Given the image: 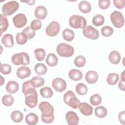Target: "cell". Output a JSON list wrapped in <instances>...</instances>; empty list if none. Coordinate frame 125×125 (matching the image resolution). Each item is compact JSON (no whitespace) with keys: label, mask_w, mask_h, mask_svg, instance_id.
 Masks as SVG:
<instances>
[{"label":"cell","mask_w":125,"mask_h":125,"mask_svg":"<svg viewBox=\"0 0 125 125\" xmlns=\"http://www.w3.org/2000/svg\"><path fill=\"white\" fill-rule=\"evenodd\" d=\"M63 101L65 104L74 109L79 107L80 100L76 97L74 93L71 90L68 91L63 95Z\"/></svg>","instance_id":"1"},{"label":"cell","mask_w":125,"mask_h":125,"mask_svg":"<svg viewBox=\"0 0 125 125\" xmlns=\"http://www.w3.org/2000/svg\"><path fill=\"white\" fill-rule=\"evenodd\" d=\"M69 25L74 28L84 29L86 26L87 22L85 19L81 16L72 15L69 20Z\"/></svg>","instance_id":"2"},{"label":"cell","mask_w":125,"mask_h":125,"mask_svg":"<svg viewBox=\"0 0 125 125\" xmlns=\"http://www.w3.org/2000/svg\"><path fill=\"white\" fill-rule=\"evenodd\" d=\"M57 52L60 56L69 58L71 57L74 53V48L68 44L61 43L57 47Z\"/></svg>","instance_id":"3"},{"label":"cell","mask_w":125,"mask_h":125,"mask_svg":"<svg viewBox=\"0 0 125 125\" xmlns=\"http://www.w3.org/2000/svg\"><path fill=\"white\" fill-rule=\"evenodd\" d=\"M12 62L16 65L22 64L23 65H28L30 62L29 56L25 52H21L14 54L11 58Z\"/></svg>","instance_id":"4"},{"label":"cell","mask_w":125,"mask_h":125,"mask_svg":"<svg viewBox=\"0 0 125 125\" xmlns=\"http://www.w3.org/2000/svg\"><path fill=\"white\" fill-rule=\"evenodd\" d=\"M19 7L18 2L13 0L4 3L2 7V12L5 16H10L14 13Z\"/></svg>","instance_id":"5"},{"label":"cell","mask_w":125,"mask_h":125,"mask_svg":"<svg viewBox=\"0 0 125 125\" xmlns=\"http://www.w3.org/2000/svg\"><path fill=\"white\" fill-rule=\"evenodd\" d=\"M110 18L113 25L116 28H121L124 25V18L122 13L120 12L113 11L111 14Z\"/></svg>","instance_id":"6"},{"label":"cell","mask_w":125,"mask_h":125,"mask_svg":"<svg viewBox=\"0 0 125 125\" xmlns=\"http://www.w3.org/2000/svg\"><path fill=\"white\" fill-rule=\"evenodd\" d=\"M83 33L85 37L91 40H96L99 37L98 31L91 25H87L83 29Z\"/></svg>","instance_id":"7"},{"label":"cell","mask_w":125,"mask_h":125,"mask_svg":"<svg viewBox=\"0 0 125 125\" xmlns=\"http://www.w3.org/2000/svg\"><path fill=\"white\" fill-rule=\"evenodd\" d=\"M60 30V24L56 21L51 22L46 27L45 32L46 34L50 37L56 36Z\"/></svg>","instance_id":"8"},{"label":"cell","mask_w":125,"mask_h":125,"mask_svg":"<svg viewBox=\"0 0 125 125\" xmlns=\"http://www.w3.org/2000/svg\"><path fill=\"white\" fill-rule=\"evenodd\" d=\"M53 88L57 92H62L66 88V83L64 80L61 78L54 79L52 82Z\"/></svg>","instance_id":"9"},{"label":"cell","mask_w":125,"mask_h":125,"mask_svg":"<svg viewBox=\"0 0 125 125\" xmlns=\"http://www.w3.org/2000/svg\"><path fill=\"white\" fill-rule=\"evenodd\" d=\"M13 22L16 27L21 28L26 24L27 20L24 14L19 13L13 17Z\"/></svg>","instance_id":"10"},{"label":"cell","mask_w":125,"mask_h":125,"mask_svg":"<svg viewBox=\"0 0 125 125\" xmlns=\"http://www.w3.org/2000/svg\"><path fill=\"white\" fill-rule=\"evenodd\" d=\"M25 103L30 108L35 107L38 103L37 92L25 95Z\"/></svg>","instance_id":"11"},{"label":"cell","mask_w":125,"mask_h":125,"mask_svg":"<svg viewBox=\"0 0 125 125\" xmlns=\"http://www.w3.org/2000/svg\"><path fill=\"white\" fill-rule=\"evenodd\" d=\"M65 118L69 125H77L79 122L78 116L75 112L72 111H69L66 113Z\"/></svg>","instance_id":"12"},{"label":"cell","mask_w":125,"mask_h":125,"mask_svg":"<svg viewBox=\"0 0 125 125\" xmlns=\"http://www.w3.org/2000/svg\"><path fill=\"white\" fill-rule=\"evenodd\" d=\"M22 92L24 96L34 93H36V87L33 85L31 80L26 81L22 83Z\"/></svg>","instance_id":"13"},{"label":"cell","mask_w":125,"mask_h":125,"mask_svg":"<svg viewBox=\"0 0 125 125\" xmlns=\"http://www.w3.org/2000/svg\"><path fill=\"white\" fill-rule=\"evenodd\" d=\"M81 113L85 116L91 115L93 113V107L87 103H81L79 106Z\"/></svg>","instance_id":"14"},{"label":"cell","mask_w":125,"mask_h":125,"mask_svg":"<svg viewBox=\"0 0 125 125\" xmlns=\"http://www.w3.org/2000/svg\"><path fill=\"white\" fill-rule=\"evenodd\" d=\"M16 74L18 78L23 79L28 77L30 75L31 70L27 66H21L17 69Z\"/></svg>","instance_id":"15"},{"label":"cell","mask_w":125,"mask_h":125,"mask_svg":"<svg viewBox=\"0 0 125 125\" xmlns=\"http://www.w3.org/2000/svg\"><path fill=\"white\" fill-rule=\"evenodd\" d=\"M47 15V11L46 8L42 5L37 6L35 10V17L39 20L44 19Z\"/></svg>","instance_id":"16"},{"label":"cell","mask_w":125,"mask_h":125,"mask_svg":"<svg viewBox=\"0 0 125 125\" xmlns=\"http://www.w3.org/2000/svg\"><path fill=\"white\" fill-rule=\"evenodd\" d=\"M2 44L7 48H11L14 45L13 36L10 34H6L1 38Z\"/></svg>","instance_id":"17"},{"label":"cell","mask_w":125,"mask_h":125,"mask_svg":"<svg viewBox=\"0 0 125 125\" xmlns=\"http://www.w3.org/2000/svg\"><path fill=\"white\" fill-rule=\"evenodd\" d=\"M85 79L88 83L93 84L98 81V74L94 70H90L86 73Z\"/></svg>","instance_id":"18"},{"label":"cell","mask_w":125,"mask_h":125,"mask_svg":"<svg viewBox=\"0 0 125 125\" xmlns=\"http://www.w3.org/2000/svg\"><path fill=\"white\" fill-rule=\"evenodd\" d=\"M39 108L42 113H54V109L52 105L47 102H42L40 103Z\"/></svg>","instance_id":"19"},{"label":"cell","mask_w":125,"mask_h":125,"mask_svg":"<svg viewBox=\"0 0 125 125\" xmlns=\"http://www.w3.org/2000/svg\"><path fill=\"white\" fill-rule=\"evenodd\" d=\"M19 88L18 83L14 81L8 82L6 85V91L9 94H14L17 92Z\"/></svg>","instance_id":"20"},{"label":"cell","mask_w":125,"mask_h":125,"mask_svg":"<svg viewBox=\"0 0 125 125\" xmlns=\"http://www.w3.org/2000/svg\"><path fill=\"white\" fill-rule=\"evenodd\" d=\"M68 76L71 80L74 81H78L82 79L83 73L79 70L73 69L69 71Z\"/></svg>","instance_id":"21"},{"label":"cell","mask_w":125,"mask_h":125,"mask_svg":"<svg viewBox=\"0 0 125 125\" xmlns=\"http://www.w3.org/2000/svg\"><path fill=\"white\" fill-rule=\"evenodd\" d=\"M108 59L111 63L116 64L119 63L121 60V56L118 51L113 50L109 53Z\"/></svg>","instance_id":"22"},{"label":"cell","mask_w":125,"mask_h":125,"mask_svg":"<svg viewBox=\"0 0 125 125\" xmlns=\"http://www.w3.org/2000/svg\"><path fill=\"white\" fill-rule=\"evenodd\" d=\"M9 26V22L8 20L3 14L0 15V35L1 36L3 32H5L8 28Z\"/></svg>","instance_id":"23"},{"label":"cell","mask_w":125,"mask_h":125,"mask_svg":"<svg viewBox=\"0 0 125 125\" xmlns=\"http://www.w3.org/2000/svg\"><path fill=\"white\" fill-rule=\"evenodd\" d=\"M79 9L83 13H88L90 12L91 6L90 3L87 1H81L78 6Z\"/></svg>","instance_id":"24"},{"label":"cell","mask_w":125,"mask_h":125,"mask_svg":"<svg viewBox=\"0 0 125 125\" xmlns=\"http://www.w3.org/2000/svg\"><path fill=\"white\" fill-rule=\"evenodd\" d=\"M25 120L28 125H34L38 123V117L35 113H30L26 116Z\"/></svg>","instance_id":"25"},{"label":"cell","mask_w":125,"mask_h":125,"mask_svg":"<svg viewBox=\"0 0 125 125\" xmlns=\"http://www.w3.org/2000/svg\"><path fill=\"white\" fill-rule=\"evenodd\" d=\"M46 63L50 66L56 65L58 62V59L54 53H49L46 59Z\"/></svg>","instance_id":"26"},{"label":"cell","mask_w":125,"mask_h":125,"mask_svg":"<svg viewBox=\"0 0 125 125\" xmlns=\"http://www.w3.org/2000/svg\"><path fill=\"white\" fill-rule=\"evenodd\" d=\"M94 113L95 115L98 118H103L107 115V110L104 106H99L95 108Z\"/></svg>","instance_id":"27"},{"label":"cell","mask_w":125,"mask_h":125,"mask_svg":"<svg viewBox=\"0 0 125 125\" xmlns=\"http://www.w3.org/2000/svg\"><path fill=\"white\" fill-rule=\"evenodd\" d=\"M119 79V76L118 74L115 73H109L106 78V82L109 85H115Z\"/></svg>","instance_id":"28"},{"label":"cell","mask_w":125,"mask_h":125,"mask_svg":"<svg viewBox=\"0 0 125 125\" xmlns=\"http://www.w3.org/2000/svg\"><path fill=\"white\" fill-rule=\"evenodd\" d=\"M34 70L35 72L38 75H42L47 72V68L44 64L42 63H38L35 65Z\"/></svg>","instance_id":"29"},{"label":"cell","mask_w":125,"mask_h":125,"mask_svg":"<svg viewBox=\"0 0 125 125\" xmlns=\"http://www.w3.org/2000/svg\"><path fill=\"white\" fill-rule=\"evenodd\" d=\"M74 32L69 29H65L62 31V37L64 40L71 42L74 38Z\"/></svg>","instance_id":"30"},{"label":"cell","mask_w":125,"mask_h":125,"mask_svg":"<svg viewBox=\"0 0 125 125\" xmlns=\"http://www.w3.org/2000/svg\"><path fill=\"white\" fill-rule=\"evenodd\" d=\"M41 119L42 121L46 124H50L53 122L54 120V113H42L41 115Z\"/></svg>","instance_id":"31"},{"label":"cell","mask_w":125,"mask_h":125,"mask_svg":"<svg viewBox=\"0 0 125 125\" xmlns=\"http://www.w3.org/2000/svg\"><path fill=\"white\" fill-rule=\"evenodd\" d=\"M11 118L14 122L18 123H20L22 120L23 115L21 111L19 110H15L12 112L11 114Z\"/></svg>","instance_id":"32"},{"label":"cell","mask_w":125,"mask_h":125,"mask_svg":"<svg viewBox=\"0 0 125 125\" xmlns=\"http://www.w3.org/2000/svg\"><path fill=\"white\" fill-rule=\"evenodd\" d=\"M40 94L41 96L45 98H51L53 95V92L52 90L48 86H45L42 88L40 89Z\"/></svg>","instance_id":"33"},{"label":"cell","mask_w":125,"mask_h":125,"mask_svg":"<svg viewBox=\"0 0 125 125\" xmlns=\"http://www.w3.org/2000/svg\"><path fill=\"white\" fill-rule=\"evenodd\" d=\"M28 39V38L27 35L22 32L18 33L16 36V42L19 44L20 45L25 44L27 42Z\"/></svg>","instance_id":"34"},{"label":"cell","mask_w":125,"mask_h":125,"mask_svg":"<svg viewBox=\"0 0 125 125\" xmlns=\"http://www.w3.org/2000/svg\"><path fill=\"white\" fill-rule=\"evenodd\" d=\"M88 88L87 86L83 83H79L76 86V91L80 95H84L87 94Z\"/></svg>","instance_id":"35"},{"label":"cell","mask_w":125,"mask_h":125,"mask_svg":"<svg viewBox=\"0 0 125 125\" xmlns=\"http://www.w3.org/2000/svg\"><path fill=\"white\" fill-rule=\"evenodd\" d=\"M104 21V18L103 16L100 14L95 15L92 19V23L94 25L96 26H100L102 25Z\"/></svg>","instance_id":"36"},{"label":"cell","mask_w":125,"mask_h":125,"mask_svg":"<svg viewBox=\"0 0 125 125\" xmlns=\"http://www.w3.org/2000/svg\"><path fill=\"white\" fill-rule=\"evenodd\" d=\"M34 55L38 61H42L45 58V51L43 48H38L34 50Z\"/></svg>","instance_id":"37"},{"label":"cell","mask_w":125,"mask_h":125,"mask_svg":"<svg viewBox=\"0 0 125 125\" xmlns=\"http://www.w3.org/2000/svg\"><path fill=\"white\" fill-rule=\"evenodd\" d=\"M31 83L35 87H39L44 84V80L40 76H35L31 80Z\"/></svg>","instance_id":"38"},{"label":"cell","mask_w":125,"mask_h":125,"mask_svg":"<svg viewBox=\"0 0 125 125\" xmlns=\"http://www.w3.org/2000/svg\"><path fill=\"white\" fill-rule=\"evenodd\" d=\"M1 101L4 105L9 106L13 104L14 99L12 95H11L10 94H7L2 97Z\"/></svg>","instance_id":"39"},{"label":"cell","mask_w":125,"mask_h":125,"mask_svg":"<svg viewBox=\"0 0 125 125\" xmlns=\"http://www.w3.org/2000/svg\"><path fill=\"white\" fill-rule=\"evenodd\" d=\"M86 62L85 58L82 55L78 56L76 57L74 60L75 65L78 67H81L83 66Z\"/></svg>","instance_id":"40"},{"label":"cell","mask_w":125,"mask_h":125,"mask_svg":"<svg viewBox=\"0 0 125 125\" xmlns=\"http://www.w3.org/2000/svg\"><path fill=\"white\" fill-rule=\"evenodd\" d=\"M102 102L101 96L98 94H95L92 95L90 98V102L91 104L94 106L99 105Z\"/></svg>","instance_id":"41"},{"label":"cell","mask_w":125,"mask_h":125,"mask_svg":"<svg viewBox=\"0 0 125 125\" xmlns=\"http://www.w3.org/2000/svg\"><path fill=\"white\" fill-rule=\"evenodd\" d=\"M101 33L104 37H109L113 33V29L110 26H105L102 28Z\"/></svg>","instance_id":"42"},{"label":"cell","mask_w":125,"mask_h":125,"mask_svg":"<svg viewBox=\"0 0 125 125\" xmlns=\"http://www.w3.org/2000/svg\"><path fill=\"white\" fill-rule=\"evenodd\" d=\"M11 66L10 65L6 63H0V71L4 75H7L11 72Z\"/></svg>","instance_id":"43"},{"label":"cell","mask_w":125,"mask_h":125,"mask_svg":"<svg viewBox=\"0 0 125 125\" xmlns=\"http://www.w3.org/2000/svg\"><path fill=\"white\" fill-rule=\"evenodd\" d=\"M22 32L25 33L27 35L28 39H31L33 38L35 36L36 34L35 31L32 29L30 26H27L25 29H24L22 30Z\"/></svg>","instance_id":"44"},{"label":"cell","mask_w":125,"mask_h":125,"mask_svg":"<svg viewBox=\"0 0 125 125\" xmlns=\"http://www.w3.org/2000/svg\"><path fill=\"white\" fill-rule=\"evenodd\" d=\"M42 27V22L39 20H33L31 24L30 27L33 30H38Z\"/></svg>","instance_id":"45"},{"label":"cell","mask_w":125,"mask_h":125,"mask_svg":"<svg viewBox=\"0 0 125 125\" xmlns=\"http://www.w3.org/2000/svg\"><path fill=\"white\" fill-rule=\"evenodd\" d=\"M110 1L109 0H100L98 2L99 7L102 9H107L110 5Z\"/></svg>","instance_id":"46"},{"label":"cell","mask_w":125,"mask_h":125,"mask_svg":"<svg viewBox=\"0 0 125 125\" xmlns=\"http://www.w3.org/2000/svg\"><path fill=\"white\" fill-rule=\"evenodd\" d=\"M121 79L119 82L118 87L121 90L125 91V70L122 72L121 74Z\"/></svg>","instance_id":"47"},{"label":"cell","mask_w":125,"mask_h":125,"mask_svg":"<svg viewBox=\"0 0 125 125\" xmlns=\"http://www.w3.org/2000/svg\"><path fill=\"white\" fill-rule=\"evenodd\" d=\"M113 3L116 7L118 9H123L125 6V0H114Z\"/></svg>","instance_id":"48"},{"label":"cell","mask_w":125,"mask_h":125,"mask_svg":"<svg viewBox=\"0 0 125 125\" xmlns=\"http://www.w3.org/2000/svg\"><path fill=\"white\" fill-rule=\"evenodd\" d=\"M118 119L120 122L123 125L125 124V111H122L119 113Z\"/></svg>","instance_id":"49"},{"label":"cell","mask_w":125,"mask_h":125,"mask_svg":"<svg viewBox=\"0 0 125 125\" xmlns=\"http://www.w3.org/2000/svg\"><path fill=\"white\" fill-rule=\"evenodd\" d=\"M22 2H26L27 3H28V4L30 5H33L34 4V3L36 2L35 0H29V1H21Z\"/></svg>","instance_id":"50"},{"label":"cell","mask_w":125,"mask_h":125,"mask_svg":"<svg viewBox=\"0 0 125 125\" xmlns=\"http://www.w3.org/2000/svg\"><path fill=\"white\" fill-rule=\"evenodd\" d=\"M0 77H1V81L0 85H2L3 84V83H4V80L3 79V77H2V76H0Z\"/></svg>","instance_id":"51"}]
</instances>
